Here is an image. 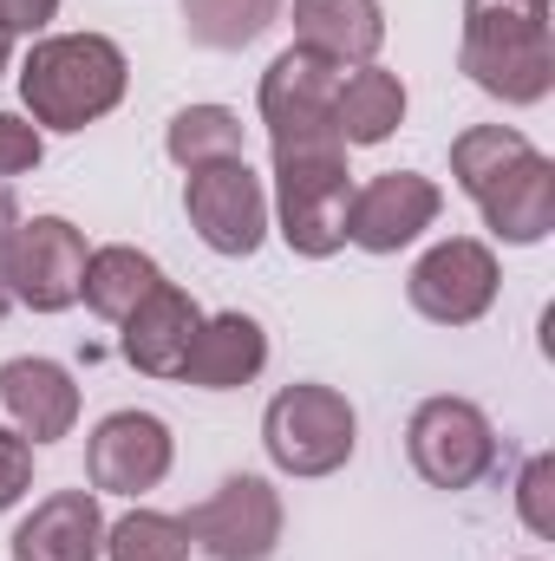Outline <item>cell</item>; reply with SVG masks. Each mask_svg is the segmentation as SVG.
Here are the masks:
<instances>
[{
    "label": "cell",
    "mask_w": 555,
    "mask_h": 561,
    "mask_svg": "<svg viewBox=\"0 0 555 561\" xmlns=\"http://www.w3.org/2000/svg\"><path fill=\"white\" fill-rule=\"evenodd\" d=\"M281 523H287L281 490L269 477H249V470L223 477V483L183 516L190 542L209 561H269L281 549Z\"/></svg>",
    "instance_id": "obj_7"
},
{
    "label": "cell",
    "mask_w": 555,
    "mask_h": 561,
    "mask_svg": "<svg viewBox=\"0 0 555 561\" xmlns=\"http://www.w3.org/2000/svg\"><path fill=\"white\" fill-rule=\"evenodd\" d=\"M26 483H33V444L0 431V510H13L26 496Z\"/></svg>",
    "instance_id": "obj_27"
},
{
    "label": "cell",
    "mask_w": 555,
    "mask_h": 561,
    "mask_svg": "<svg viewBox=\"0 0 555 561\" xmlns=\"http://www.w3.org/2000/svg\"><path fill=\"white\" fill-rule=\"evenodd\" d=\"M13 229H20V209H13V190L0 183V313L13 307V294H7V242H13Z\"/></svg>",
    "instance_id": "obj_29"
},
{
    "label": "cell",
    "mask_w": 555,
    "mask_h": 561,
    "mask_svg": "<svg viewBox=\"0 0 555 561\" xmlns=\"http://www.w3.org/2000/svg\"><path fill=\"white\" fill-rule=\"evenodd\" d=\"M7 66H13V33L0 26V72H7Z\"/></svg>",
    "instance_id": "obj_30"
},
{
    "label": "cell",
    "mask_w": 555,
    "mask_h": 561,
    "mask_svg": "<svg viewBox=\"0 0 555 561\" xmlns=\"http://www.w3.org/2000/svg\"><path fill=\"white\" fill-rule=\"evenodd\" d=\"M13 561H105L99 490H53L13 529Z\"/></svg>",
    "instance_id": "obj_16"
},
{
    "label": "cell",
    "mask_w": 555,
    "mask_h": 561,
    "mask_svg": "<svg viewBox=\"0 0 555 561\" xmlns=\"http://www.w3.org/2000/svg\"><path fill=\"white\" fill-rule=\"evenodd\" d=\"M530 150H536V144L523 138L517 125H471V131L451 138V176H457V190L477 203V196H484L503 170H517Z\"/></svg>",
    "instance_id": "obj_23"
},
{
    "label": "cell",
    "mask_w": 555,
    "mask_h": 561,
    "mask_svg": "<svg viewBox=\"0 0 555 561\" xmlns=\"http://www.w3.org/2000/svg\"><path fill=\"white\" fill-rule=\"evenodd\" d=\"M444 209V190L418 170H380L366 183H353V203H347V242L366 249V255H399L412 249L418 236L438 222Z\"/></svg>",
    "instance_id": "obj_11"
},
{
    "label": "cell",
    "mask_w": 555,
    "mask_h": 561,
    "mask_svg": "<svg viewBox=\"0 0 555 561\" xmlns=\"http://www.w3.org/2000/svg\"><path fill=\"white\" fill-rule=\"evenodd\" d=\"M262 366H269V333H262V320L242 313V307H229V313H203V327H196V340H190L177 379L196 386V392H242V386L262 379Z\"/></svg>",
    "instance_id": "obj_14"
},
{
    "label": "cell",
    "mask_w": 555,
    "mask_h": 561,
    "mask_svg": "<svg viewBox=\"0 0 555 561\" xmlns=\"http://www.w3.org/2000/svg\"><path fill=\"white\" fill-rule=\"evenodd\" d=\"M477 216H484V229H490L497 242H510V249L550 242V229H555V163L543 150H530L517 170H503V176L477 196Z\"/></svg>",
    "instance_id": "obj_17"
},
{
    "label": "cell",
    "mask_w": 555,
    "mask_h": 561,
    "mask_svg": "<svg viewBox=\"0 0 555 561\" xmlns=\"http://www.w3.org/2000/svg\"><path fill=\"white\" fill-rule=\"evenodd\" d=\"M163 150L177 170H203V163H229L242 157V118L229 105H183L163 125Z\"/></svg>",
    "instance_id": "obj_21"
},
{
    "label": "cell",
    "mask_w": 555,
    "mask_h": 561,
    "mask_svg": "<svg viewBox=\"0 0 555 561\" xmlns=\"http://www.w3.org/2000/svg\"><path fill=\"white\" fill-rule=\"evenodd\" d=\"M347 203H353V170L347 144H307V150H275V236L327 262L347 249Z\"/></svg>",
    "instance_id": "obj_3"
},
{
    "label": "cell",
    "mask_w": 555,
    "mask_h": 561,
    "mask_svg": "<svg viewBox=\"0 0 555 561\" xmlns=\"http://www.w3.org/2000/svg\"><path fill=\"white\" fill-rule=\"evenodd\" d=\"M550 483H555V457H530V463H523V483H517V503H523V523H530L536 536H555Z\"/></svg>",
    "instance_id": "obj_26"
},
{
    "label": "cell",
    "mask_w": 555,
    "mask_h": 561,
    "mask_svg": "<svg viewBox=\"0 0 555 561\" xmlns=\"http://www.w3.org/2000/svg\"><path fill=\"white\" fill-rule=\"evenodd\" d=\"M340 79L347 66L307 53V46H287L275 66L262 72V125H269V150H307V144H340L333 131V99H340Z\"/></svg>",
    "instance_id": "obj_6"
},
{
    "label": "cell",
    "mask_w": 555,
    "mask_h": 561,
    "mask_svg": "<svg viewBox=\"0 0 555 561\" xmlns=\"http://www.w3.org/2000/svg\"><path fill=\"white\" fill-rule=\"evenodd\" d=\"M105 561H190V529L183 516L132 510L105 529Z\"/></svg>",
    "instance_id": "obj_24"
},
{
    "label": "cell",
    "mask_w": 555,
    "mask_h": 561,
    "mask_svg": "<svg viewBox=\"0 0 555 561\" xmlns=\"http://www.w3.org/2000/svg\"><path fill=\"white\" fill-rule=\"evenodd\" d=\"M406 125V79L386 72V66H353L340 79V99H333V131L347 150H366V144H386Z\"/></svg>",
    "instance_id": "obj_19"
},
{
    "label": "cell",
    "mask_w": 555,
    "mask_h": 561,
    "mask_svg": "<svg viewBox=\"0 0 555 561\" xmlns=\"http://www.w3.org/2000/svg\"><path fill=\"white\" fill-rule=\"evenodd\" d=\"M294 46L333 66H373L386 46V7L380 0H294Z\"/></svg>",
    "instance_id": "obj_18"
},
{
    "label": "cell",
    "mask_w": 555,
    "mask_h": 561,
    "mask_svg": "<svg viewBox=\"0 0 555 561\" xmlns=\"http://www.w3.org/2000/svg\"><path fill=\"white\" fill-rule=\"evenodd\" d=\"M163 280V268L144 255V249H132V242H112V249H92L86 255V280H79V300L99 313V320H125L132 307H138L144 294Z\"/></svg>",
    "instance_id": "obj_20"
},
{
    "label": "cell",
    "mask_w": 555,
    "mask_h": 561,
    "mask_svg": "<svg viewBox=\"0 0 555 561\" xmlns=\"http://www.w3.org/2000/svg\"><path fill=\"white\" fill-rule=\"evenodd\" d=\"M79 424V386L59 359H7L0 366V431L26 437V444H59Z\"/></svg>",
    "instance_id": "obj_13"
},
{
    "label": "cell",
    "mask_w": 555,
    "mask_h": 561,
    "mask_svg": "<svg viewBox=\"0 0 555 561\" xmlns=\"http://www.w3.org/2000/svg\"><path fill=\"white\" fill-rule=\"evenodd\" d=\"M550 0H464L457 72L497 105H543L555 92Z\"/></svg>",
    "instance_id": "obj_1"
},
{
    "label": "cell",
    "mask_w": 555,
    "mask_h": 561,
    "mask_svg": "<svg viewBox=\"0 0 555 561\" xmlns=\"http://www.w3.org/2000/svg\"><path fill=\"white\" fill-rule=\"evenodd\" d=\"M406 450L412 470L431 490H477L497 470V431L471 399H424L406 424Z\"/></svg>",
    "instance_id": "obj_8"
},
{
    "label": "cell",
    "mask_w": 555,
    "mask_h": 561,
    "mask_svg": "<svg viewBox=\"0 0 555 561\" xmlns=\"http://www.w3.org/2000/svg\"><path fill=\"white\" fill-rule=\"evenodd\" d=\"M497 287H503V268L490 255V242L477 236H451L438 249H424L406 275V300L431 327H477L490 307H497Z\"/></svg>",
    "instance_id": "obj_9"
},
{
    "label": "cell",
    "mask_w": 555,
    "mask_h": 561,
    "mask_svg": "<svg viewBox=\"0 0 555 561\" xmlns=\"http://www.w3.org/2000/svg\"><path fill=\"white\" fill-rule=\"evenodd\" d=\"M177 437L157 412H112L86 437V483L105 496H144L170 477Z\"/></svg>",
    "instance_id": "obj_12"
},
{
    "label": "cell",
    "mask_w": 555,
    "mask_h": 561,
    "mask_svg": "<svg viewBox=\"0 0 555 561\" xmlns=\"http://www.w3.org/2000/svg\"><path fill=\"white\" fill-rule=\"evenodd\" d=\"M86 229H72L66 216H20L13 242H7V294L33 313H66L79 300L86 280Z\"/></svg>",
    "instance_id": "obj_10"
},
{
    "label": "cell",
    "mask_w": 555,
    "mask_h": 561,
    "mask_svg": "<svg viewBox=\"0 0 555 561\" xmlns=\"http://www.w3.org/2000/svg\"><path fill=\"white\" fill-rule=\"evenodd\" d=\"M53 20H59V0H0V26H7V33L39 39Z\"/></svg>",
    "instance_id": "obj_28"
},
{
    "label": "cell",
    "mask_w": 555,
    "mask_h": 561,
    "mask_svg": "<svg viewBox=\"0 0 555 561\" xmlns=\"http://www.w3.org/2000/svg\"><path fill=\"white\" fill-rule=\"evenodd\" d=\"M132 59L105 33H39L20 59V105L39 131H86L125 105Z\"/></svg>",
    "instance_id": "obj_2"
},
{
    "label": "cell",
    "mask_w": 555,
    "mask_h": 561,
    "mask_svg": "<svg viewBox=\"0 0 555 561\" xmlns=\"http://www.w3.org/2000/svg\"><path fill=\"white\" fill-rule=\"evenodd\" d=\"M39 157H46L39 125H26V118L0 112V183H7V176H26V170H39Z\"/></svg>",
    "instance_id": "obj_25"
},
{
    "label": "cell",
    "mask_w": 555,
    "mask_h": 561,
    "mask_svg": "<svg viewBox=\"0 0 555 561\" xmlns=\"http://www.w3.org/2000/svg\"><path fill=\"white\" fill-rule=\"evenodd\" d=\"M262 444H269V463L287 477H333V470H347V457L360 444V412L347 405V392L301 379L269 399Z\"/></svg>",
    "instance_id": "obj_4"
},
{
    "label": "cell",
    "mask_w": 555,
    "mask_h": 561,
    "mask_svg": "<svg viewBox=\"0 0 555 561\" xmlns=\"http://www.w3.org/2000/svg\"><path fill=\"white\" fill-rule=\"evenodd\" d=\"M281 20V0H183V33L209 53H242Z\"/></svg>",
    "instance_id": "obj_22"
},
{
    "label": "cell",
    "mask_w": 555,
    "mask_h": 561,
    "mask_svg": "<svg viewBox=\"0 0 555 561\" xmlns=\"http://www.w3.org/2000/svg\"><path fill=\"white\" fill-rule=\"evenodd\" d=\"M196 327H203V307L190 300V287L157 280L138 307L118 320V353L138 366L144 379H177V366H183Z\"/></svg>",
    "instance_id": "obj_15"
},
{
    "label": "cell",
    "mask_w": 555,
    "mask_h": 561,
    "mask_svg": "<svg viewBox=\"0 0 555 561\" xmlns=\"http://www.w3.org/2000/svg\"><path fill=\"white\" fill-rule=\"evenodd\" d=\"M183 216H190L196 242L216 249V255H229V262H249V255L269 242V190H262V176L249 170V157L190 170V183H183Z\"/></svg>",
    "instance_id": "obj_5"
}]
</instances>
